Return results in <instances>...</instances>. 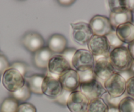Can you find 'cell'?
I'll return each mask as SVG.
<instances>
[{"label": "cell", "instance_id": "obj_1", "mask_svg": "<svg viewBox=\"0 0 134 112\" xmlns=\"http://www.w3.org/2000/svg\"><path fill=\"white\" fill-rule=\"evenodd\" d=\"M109 59L117 72L129 71L133 62L128 50L124 46L110 50Z\"/></svg>", "mask_w": 134, "mask_h": 112}, {"label": "cell", "instance_id": "obj_2", "mask_svg": "<svg viewBox=\"0 0 134 112\" xmlns=\"http://www.w3.org/2000/svg\"><path fill=\"white\" fill-rule=\"evenodd\" d=\"M104 87L107 93L112 97H121L126 93V81L120 74L116 73L104 82Z\"/></svg>", "mask_w": 134, "mask_h": 112}, {"label": "cell", "instance_id": "obj_3", "mask_svg": "<svg viewBox=\"0 0 134 112\" xmlns=\"http://www.w3.org/2000/svg\"><path fill=\"white\" fill-rule=\"evenodd\" d=\"M95 63L93 71L96 78L99 81L105 82L107 78L114 73H117L112 65L109 57L99 56L94 57Z\"/></svg>", "mask_w": 134, "mask_h": 112}, {"label": "cell", "instance_id": "obj_4", "mask_svg": "<svg viewBox=\"0 0 134 112\" xmlns=\"http://www.w3.org/2000/svg\"><path fill=\"white\" fill-rule=\"evenodd\" d=\"M2 83L9 92H13L21 88L25 84L26 81L17 70L9 68L3 73Z\"/></svg>", "mask_w": 134, "mask_h": 112}, {"label": "cell", "instance_id": "obj_5", "mask_svg": "<svg viewBox=\"0 0 134 112\" xmlns=\"http://www.w3.org/2000/svg\"><path fill=\"white\" fill-rule=\"evenodd\" d=\"M95 63L94 56L89 50H77L72 61V66L77 71H83L93 69Z\"/></svg>", "mask_w": 134, "mask_h": 112}, {"label": "cell", "instance_id": "obj_6", "mask_svg": "<svg viewBox=\"0 0 134 112\" xmlns=\"http://www.w3.org/2000/svg\"><path fill=\"white\" fill-rule=\"evenodd\" d=\"M89 25L93 35L105 36L114 30L109 18L103 15H96L93 17L89 23Z\"/></svg>", "mask_w": 134, "mask_h": 112}, {"label": "cell", "instance_id": "obj_7", "mask_svg": "<svg viewBox=\"0 0 134 112\" xmlns=\"http://www.w3.org/2000/svg\"><path fill=\"white\" fill-rule=\"evenodd\" d=\"M88 50L94 57H109L110 47L105 36L93 35L87 44Z\"/></svg>", "mask_w": 134, "mask_h": 112}, {"label": "cell", "instance_id": "obj_8", "mask_svg": "<svg viewBox=\"0 0 134 112\" xmlns=\"http://www.w3.org/2000/svg\"><path fill=\"white\" fill-rule=\"evenodd\" d=\"M20 42L26 50L32 54L46 46V42L42 36L34 31L26 33L22 36Z\"/></svg>", "mask_w": 134, "mask_h": 112}, {"label": "cell", "instance_id": "obj_9", "mask_svg": "<svg viewBox=\"0 0 134 112\" xmlns=\"http://www.w3.org/2000/svg\"><path fill=\"white\" fill-rule=\"evenodd\" d=\"M78 90L82 92L90 101L101 98L107 92L104 86L97 78L90 82L80 84Z\"/></svg>", "mask_w": 134, "mask_h": 112}, {"label": "cell", "instance_id": "obj_10", "mask_svg": "<svg viewBox=\"0 0 134 112\" xmlns=\"http://www.w3.org/2000/svg\"><path fill=\"white\" fill-rule=\"evenodd\" d=\"M72 28V35L74 42L80 45L87 44L90 38L93 35L90 29L89 23L78 22L70 24Z\"/></svg>", "mask_w": 134, "mask_h": 112}, {"label": "cell", "instance_id": "obj_11", "mask_svg": "<svg viewBox=\"0 0 134 112\" xmlns=\"http://www.w3.org/2000/svg\"><path fill=\"white\" fill-rule=\"evenodd\" d=\"M90 100L79 90L70 93L66 102V107L70 112H87Z\"/></svg>", "mask_w": 134, "mask_h": 112}, {"label": "cell", "instance_id": "obj_12", "mask_svg": "<svg viewBox=\"0 0 134 112\" xmlns=\"http://www.w3.org/2000/svg\"><path fill=\"white\" fill-rule=\"evenodd\" d=\"M42 90L43 94L54 100L60 94L63 88L59 79L48 73L45 75Z\"/></svg>", "mask_w": 134, "mask_h": 112}, {"label": "cell", "instance_id": "obj_13", "mask_svg": "<svg viewBox=\"0 0 134 112\" xmlns=\"http://www.w3.org/2000/svg\"><path fill=\"white\" fill-rule=\"evenodd\" d=\"M58 79L61 84L63 90L70 92L78 90L80 84L78 71L73 69L64 72L59 76Z\"/></svg>", "mask_w": 134, "mask_h": 112}, {"label": "cell", "instance_id": "obj_14", "mask_svg": "<svg viewBox=\"0 0 134 112\" xmlns=\"http://www.w3.org/2000/svg\"><path fill=\"white\" fill-rule=\"evenodd\" d=\"M72 69L68 61L60 54L53 55L48 64V72L57 78L66 71Z\"/></svg>", "mask_w": 134, "mask_h": 112}, {"label": "cell", "instance_id": "obj_15", "mask_svg": "<svg viewBox=\"0 0 134 112\" xmlns=\"http://www.w3.org/2000/svg\"><path fill=\"white\" fill-rule=\"evenodd\" d=\"M109 19L113 29L115 30L121 24L132 22V13L125 8H121L117 11L110 12Z\"/></svg>", "mask_w": 134, "mask_h": 112}, {"label": "cell", "instance_id": "obj_16", "mask_svg": "<svg viewBox=\"0 0 134 112\" xmlns=\"http://www.w3.org/2000/svg\"><path fill=\"white\" fill-rule=\"evenodd\" d=\"M53 55V53L49 49L47 46H45L33 54L32 63L37 69H47L49 61Z\"/></svg>", "mask_w": 134, "mask_h": 112}, {"label": "cell", "instance_id": "obj_17", "mask_svg": "<svg viewBox=\"0 0 134 112\" xmlns=\"http://www.w3.org/2000/svg\"><path fill=\"white\" fill-rule=\"evenodd\" d=\"M68 41L66 37L60 34H53L47 41V47L53 54H60L67 47Z\"/></svg>", "mask_w": 134, "mask_h": 112}, {"label": "cell", "instance_id": "obj_18", "mask_svg": "<svg viewBox=\"0 0 134 112\" xmlns=\"http://www.w3.org/2000/svg\"><path fill=\"white\" fill-rule=\"evenodd\" d=\"M116 34L124 44H130L134 41V23H126L117 27Z\"/></svg>", "mask_w": 134, "mask_h": 112}, {"label": "cell", "instance_id": "obj_19", "mask_svg": "<svg viewBox=\"0 0 134 112\" xmlns=\"http://www.w3.org/2000/svg\"><path fill=\"white\" fill-rule=\"evenodd\" d=\"M45 75L43 74H33L25 78L26 84L28 85L32 93L37 95L43 94L42 90V83Z\"/></svg>", "mask_w": 134, "mask_h": 112}, {"label": "cell", "instance_id": "obj_20", "mask_svg": "<svg viewBox=\"0 0 134 112\" xmlns=\"http://www.w3.org/2000/svg\"><path fill=\"white\" fill-rule=\"evenodd\" d=\"M109 106L103 98L90 100L87 112H107Z\"/></svg>", "mask_w": 134, "mask_h": 112}, {"label": "cell", "instance_id": "obj_21", "mask_svg": "<svg viewBox=\"0 0 134 112\" xmlns=\"http://www.w3.org/2000/svg\"><path fill=\"white\" fill-rule=\"evenodd\" d=\"M19 103L12 96L5 98L0 105V112H16Z\"/></svg>", "mask_w": 134, "mask_h": 112}, {"label": "cell", "instance_id": "obj_22", "mask_svg": "<svg viewBox=\"0 0 134 112\" xmlns=\"http://www.w3.org/2000/svg\"><path fill=\"white\" fill-rule=\"evenodd\" d=\"M10 93H11L10 94L11 96L17 100L19 103L20 102L22 104V103L26 102L27 100L30 98L32 92L28 88V85L25 83V84L21 88L15 92H10Z\"/></svg>", "mask_w": 134, "mask_h": 112}, {"label": "cell", "instance_id": "obj_23", "mask_svg": "<svg viewBox=\"0 0 134 112\" xmlns=\"http://www.w3.org/2000/svg\"><path fill=\"white\" fill-rule=\"evenodd\" d=\"M120 112H134V98L126 96L118 105Z\"/></svg>", "mask_w": 134, "mask_h": 112}, {"label": "cell", "instance_id": "obj_24", "mask_svg": "<svg viewBox=\"0 0 134 112\" xmlns=\"http://www.w3.org/2000/svg\"><path fill=\"white\" fill-rule=\"evenodd\" d=\"M105 37H106L107 40L108 44H109L111 50L123 46L124 43L117 36L115 30H113L111 33L105 36Z\"/></svg>", "mask_w": 134, "mask_h": 112}, {"label": "cell", "instance_id": "obj_25", "mask_svg": "<svg viewBox=\"0 0 134 112\" xmlns=\"http://www.w3.org/2000/svg\"><path fill=\"white\" fill-rule=\"evenodd\" d=\"M78 75H79L80 84L90 82V81L97 78L95 74H94L93 69L83 71H78Z\"/></svg>", "mask_w": 134, "mask_h": 112}, {"label": "cell", "instance_id": "obj_26", "mask_svg": "<svg viewBox=\"0 0 134 112\" xmlns=\"http://www.w3.org/2000/svg\"><path fill=\"white\" fill-rule=\"evenodd\" d=\"M10 68L17 70L25 78L26 74L27 71H28V66L26 63L23 62V61H15L12 64H11L10 65Z\"/></svg>", "mask_w": 134, "mask_h": 112}, {"label": "cell", "instance_id": "obj_27", "mask_svg": "<svg viewBox=\"0 0 134 112\" xmlns=\"http://www.w3.org/2000/svg\"><path fill=\"white\" fill-rule=\"evenodd\" d=\"M105 98H104V100L105 101V102L107 103V104L108 105L109 107H116L118 108V105H119L120 102L121 100L125 97V94L124 96H121V97L118 98H114L112 97L110 95L108 94L107 93H105V94L103 95Z\"/></svg>", "mask_w": 134, "mask_h": 112}, {"label": "cell", "instance_id": "obj_28", "mask_svg": "<svg viewBox=\"0 0 134 112\" xmlns=\"http://www.w3.org/2000/svg\"><path fill=\"white\" fill-rule=\"evenodd\" d=\"M70 93H71V92H69V91H66L65 90H63V91H62V92L60 93V94L59 95L58 97H57L56 98L54 99V102H56L57 104H59L60 105H61V106H66L67 100H68V98H69Z\"/></svg>", "mask_w": 134, "mask_h": 112}, {"label": "cell", "instance_id": "obj_29", "mask_svg": "<svg viewBox=\"0 0 134 112\" xmlns=\"http://www.w3.org/2000/svg\"><path fill=\"white\" fill-rule=\"evenodd\" d=\"M76 50V49L74 48V47H66L60 55L62 57H64L72 66V61L73 57H74Z\"/></svg>", "mask_w": 134, "mask_h": 112}, {"label": "cell", "instance_id": "obj_30", "mask_svg": "<svg viewBox=\"0 0 134 112\" xmlns=\"http://www.w3.org/2000/svg\"><path fill=\"white\" fill-rule=\"evenodd\" d=\"M16 112H37V109L33 104L24 102L19 104Z\"/></svg>", "mask_w": 134, "mask_h": 112}, {"label": "cell", "instance_id": "obj_31", "mask_svg": "<svg viewBox=\"0 0 134 112\" xmlns=\"http://www.w3.org/2000/svg\"><path fill=\"white\" fill-rule=\"evenodd\" d=\"M10 68V63L7 57L3 54H0V75H3V73Z\"/></svg>", "mask_w": 134, "mask_h": 112}, {"label": "cell", "instance_id": "obj_32", "mask_svg": "<svg viewBox=\"0 0 134 112\" xmlns=\"http://www.w3.org/2000/svg\"><path fill=\"white\" fill-rule=\"evenodd\" d=\"M126 92L127 96L134 98V76L126 81Z\"/></svg>", "mask_w": 134, "mask_h": 112}, {"label": "cell", "instance_id": "obj_33", "mask_svg": "<svg viewBox=\"0 0 134 112\" xmlns=\"http://www.w3.org/2000/svg\"><path fill=\"white\" fill-rule=\"evenodd\" d=\"M109 7H110V12L117 11L121 8H124L122 6V0H114V1H109Z\"/></svg>", "mask_w": 134, "mask_h": 112}, {"label": "cell", "instance_id": "obj_34", "mask_svg": "<svg viewBox=\"0 0 134 112\" xmlns=\"http://www.w3.org/2000/svg\"><path fill=\"white\" fill-rule=\"evenodd\" d=\"M122 3L124 8L134 13V0H122Z\"/></svg>", "mask_w": 134, "mask_h": 112}, {"label": "cell", "instance_id": "obj_35", "mask_svg": "<svg viewBox=\"0 0 134 112\" xmlns=\"http://www.w3.org/2000/svg\"><path fill=\"white\" fill-rule=\"evenodd\" d=\"M118 74H120L125 80L126 81H127V80L130 79L131 77H133V75L132 74V73L130 71H121V72H117Z\"/></svg>", "mask_w": 134, "mask_h": 112}, {"label": "cell", "instance_id": "obj_36", "mask_svg": "<svg viewBox=\"0 0 134 112\" xmlns=\"http://www.w3.org/2000/svg\"><path fill=\"white\" fill-rule=\"evenodd\" d=\"M75 2V1H72V0H62V1H57V3L60 6H64V7H67V6H70L72 5Z\"/></svg>", "mask_w": 134, "mask_h": 112}, {"label": "cell", "instance_id": "obj_37", "mask_svg": "<svg viewBox=\"0 0 134 112\" xmlns=\"http://www.w3.org/2000/svg\"><path fill=\"white\" fill-rule=\"evenodd\" d=\"M127 48L130 52L131 58L133 59V60H134V41L128 44Z\"/></svg>", "mask_w": 134, "mask_h": 112}, {"label": "cell", "instance_id": "obj_38", "mask_svg": "<svg viewBox=\"0 0 134 112\" xmlns=\"http://www.w3.org/2000/svg\"><path fill=\"white\" fill-rule=\"evenodd\" d=\"M107 112H120V111L116 107H109Z\"/></svg>", "mask_w": 134, "mask_h": 112}, {"label": "cell", "instance_id": "obj_39", "mask_svg": "<svg viewBox=\"0 0 134 112\" xmlns=\"http://www.w3.org/2000/svg\"><path fill=\"white\" fill-rule=\"evenodd\" d=\"M129 71H130L131 72V73H132L133 75L134 76V60H133L132 64H131V67H130V70H129Z\"/></svg>", "mask_w": 134, "mask_h": 112}, {"label": "cell", "instance_id": "obj_40", "mask_svg": "<svg viewBox=\"0 0 134 112\" xmlns=\"http://www.w3.org/2000/svg\"><path fill=\"white\" fill-rule=\"evenodd\" d=\"M132 16H133V20L132 23H134V13H132Z\"/></svg>", "mask_w": 134, "mask_h": 112}, {"label": "cell", "instance_id": "obj_41", "mask_svg": "<svg viewBox=\"0 0 134 112\" xmlns=\"http://www.w3.org/2000/svg\"><path fill=\"white\" fill-rule=\"evenodd\" d=\"M0 76H1V75H0ZM0 80H1V77H0Z\"/></svg>", "mask_w": 134, "mask_h": 112}]
</instances>
